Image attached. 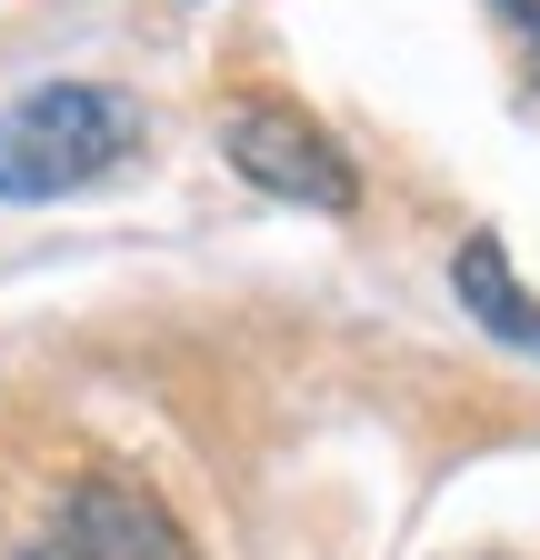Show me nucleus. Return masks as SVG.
<instances>
[{
	"mask_svg": "<svg viewBox=\"0 0 540 560\" xmlns=\"http://www.w3.org/2000/svg\"><path fill=\"white\" fill-rule=\"evenodd\" d=\"M141 151V101L110 81H40L0 110V200H71Z\"/></svg>",
	"mask_w": 540,
	"mask_h": 560,
	"instance_id": "f257e3e1",
	"label": "nucleus"
},
{
	"mask_svg": "<svg viewBox=\"0 0 540 560\" xmlns=\"http://www.w3.org/2000/svg\"><path fill=\"white\" fill-rule=\"evenodd\" d=\"M450 291H460V311L481 320L491 340H510L520 361H540V301L520 291V270L501 260V241H460V260H450Z\"/></svg>",
	"mask_w": 540,
	"mask_h": 560,
	"instance_id": "20e7f679",
	"label": "nucleus"
},
{
	"mask_svg": "<svg viewBox=\"0 0 540 560\" xmlns=\"http://www.w3.org/2000/svg\"><path fill=\"white\" fill-rule=\"evenodd\" d=\"M221 151L270 200H301V210H351L361 200V171L341 161V140H330L320 120H301L291 101H240L221 120Z\"/></svg>",
	"mask_w": 540,
	"mask_h": 560,
	"instance_id": "f03ea898",
	"label": "nucleus"
},
{
	"mask_svg": "<svg viewBox=\"0 0 540 560\" xmlns=\"http://www.w3.org/2000/svg\"><path fill=\"white\" fill-rule=\"evenodd\" d=\"M31 560H190V540L141 480H81Z\"/></svg>",
	"mask_w": 540,
	"mask_h": 560,
	"instance_id": "7ed1b4c3",
	"label": "nucleus"
}]
</instances>
